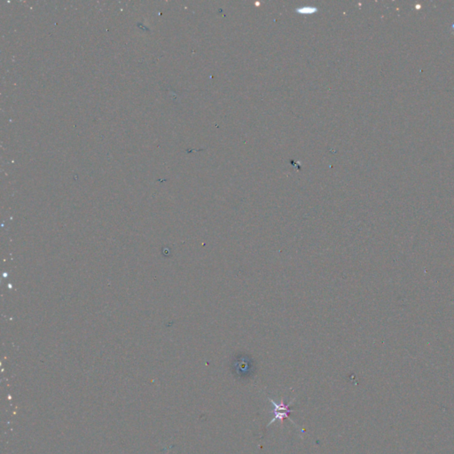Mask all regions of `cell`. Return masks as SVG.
<instances>
[{"mask_svg": "<svg viewBox=\"0 0 454 454\" xmlns=\"http://www.w3.org/2000/svg\"><path fill=\"white\" fill-rule=\"evenodd\" d=\"M269 400L271 401V403L273 404V406L274 407V418L270 422L269 425L274 421H276L277 419H280L281 420V422H283V420L286 418H289V413L291 412V410L289 409V404H285L283 400L281 401L280 404H277L275 401L272 400L271 398H269Z\"/></svg>", "mask_w": 454, "mask_h": 454, "instance_id": "cell-1", "label": "cell"}]
</instances>
